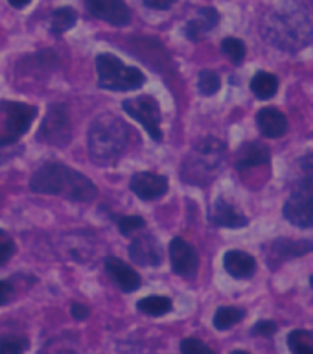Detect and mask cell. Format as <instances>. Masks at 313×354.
<instances>
[{
	"label": "cell",
	"mask_w": 313,
	"mask_h": 354,
	"mask_svg": "<svg viewBox=\"0 0 313 354\" xmlns=\"http://www.w3.org/2000/svg\"><path fill=\"white\" fill-rule=\"evenodd\" d=\"M30 188L35 194L61 196V198L88 203L98 196V188L82 171H76L65 165L50 162L41 166L32 176Z\"/></svg>",
	"instance_id": "obj_1"
},
{
	"label": "cell",
	"mask_w": 313,
	"mask_h": 354,
	"mask_svg": "<svg viewBox=\"0 0 313 354\" xmlns=\"http://www.w3.org/2000/svg\"><path fill=\"white\" fill-rule=\"evenodd\" d=\"M131 129L118 116L105 113L91 124L87 135L88 155L98 166H113L124 153Z\"/></svg>",
	"instance_id": "obj_2"
},
{
	"label": "cell",
	"mask_w": 313,
	"mask_h": 354,
	"mask_svg": "<svg viewBox=\"0 0 313 354\" xmlns=\"http://www.w3.org/2000/svg\"><path fill=\"white\" fill-rule=\"evenodd\" d=\"M262 33L282 50L303 48L312 41L313 32L308 15L298 8H282L262 19Z\"/></svg>",
	"instance_id": "obj_3"
},
{
	"label": "cell",
	"mask_w": 313,
	"mask_h": 354,
	"mask_svg": "<svg viewBox=\"0 0 313 354\" xmlns=\"http://www.w3.org/2000/svg\"><path fill=\"white\" fill-rule=\"evenodd\" d=\"M225 159V144L218 138H201L182 162V181L188 185H207L220 171Z\"/></svg>",
	"instance_id": "obj_4"
},
{
	"label": "cell",
	"mask_w": 313,
	"mask_h": 354,
	"mask_svg": "<svg viewBox=\"0 0 313 354\" xmlns=\"http://www.w3.org/2000/svg\"><path fill=\"white\" fill-rule=\"evenodd\" d=\"M96 72H98V85L107 91H133L142 87L146 76L142 71L135 66H127L113 54H99L96 57Z\"/></svg>",
	"instance_id": "obj_5"
},
{
	"label": "cell",
	"mask_w": 313,
	"mask_h": 354,
	"mask_svg": "<svg viewBox=\"0 0 313 354\" xmlns=\"http://www.w3.org/2000/svg\"><path fill=\"white\" fill-rule=\"evenodd\" d=\"M35 116L37 107L33 105L13 100H0V148L21 140L32 127Z\"/></svg>",
	"instance_id": "obj_6"
},
{
	"label": "cell",
	"mask_w": 313,
	"mask_h": 354,
	"mask_svg": "<svg viewBox=\"0 0 313 354\" xmlns=\"http://www.w3.org/2000/svg\"><path fill=\"white\" fill-rule=\"evenodd\" d=\"M284 216L295 227H313V177H304L293 185L292 194L284 205Z\"/></svg>",
	"instance_id": "obj_7"
},
{
	"label": "cell",
	"mask_w": 313,
	"mask_h": 354,
	"mask_svg": "<svg viewBox=\"0 0 313 354\" xmlns=\"http://www.w3.org/2000/svg\"><path fill=\"white\" fill-rule=\"evenodd\" d=\"M72 138V122L70 115L63 104L50 105L48 113L44 116L41 129H39V140L55 146V148H65Z\"/></svg>",
	"instance_id": "obj_8"
},
{
	"label": "cell",
	"mask_w": 313,
	"mask_h": 354,
	"mask_svg": "<svg viewBox=\"0 0 313 354\" xmlns=\"http://www.w3.org/2000/svg\"><path fill=\"white\" fill-rule=\"evenodd\" d=\"M124 111L127 115L133 116L135 120L140 122L144 129L148 131V135L153 140L160 142L162 140V127H160V107L159 102L153 96H137V98H129L124 102Z\"/></svg>",
	"instance_id": "obj_9"
},
{
	"label": "cell",
	"mask_w": 313,
	"mask_h": 354,
	"mask_svg": "<svg viewBox=\"0 0 313 354\" xmlns=\"http://www.w3.org/2000/svg\"><path fill=\"white\" fill-rule=\"evenodd\" d=\"M171 268L182 279H193L199 270L198 251L182 238H173L170 243Z\"/></svg>",
	"instance_id": "obj_10"
},
{
	"label": "cell",
	"mask_w": 313,
	"mask_h": 354,
	"mask_svg": "<svg viewBox=\"0 0 313 354\" xmlns=\"http://www.w3.org/2000/svg\"><path fill=\"white\" fill-rule=\"evenodd\" d=\"M85 6L96 19L113 26H127L131 22V10L124 0H85Z\"/></svg>",
	"instance_id": "obj_11"
},
{
	"label": "cell",
	"mask_w": 313,
	"mask_h": 354,
	"mask_svg": "<svg viewBox=\"0 0 313 354\" xmlns=\"http://www.w3.org/2000/svg\"><path fill=\"white\" fill-rule=\"evenodd\" d=\"M129 257L138 266H157L162 264L164 251L160 248L159 240L151 234H140L129 245Z\"/></svg>",
	"instance_id": "obj_12"
},
{
	"label": "cell",
	"mask_w": 313,
	"mask_h": 354,
	"mask_svg": "<svg viewBox=\"0 0 313 354\" xmlns=\"http://www.w3.org/2000/svg\"><path fill=\"white\" fill-rule=\"evenodd\" d=\"M131 190L144 201H153L168 192V179L153 171H138L131 177Z\"/></svg>",
	"instance_id": "obj_13"
},
{
	"label": "cell",
	"mask_w": 313,
	"mask_h": 354,
	"mask_svg": "<svg viewBox=\"0 0 313 354\" xmlns=\"http://www.w3.org/2000/svg\"><path fill=\"white\" fill-rule=\"evenodd\" d=\"M104 266L105 273L109 275L111 281L115 282L122 292L131 293L140 288V275L133 270L131 266L126 264V262H122L120 259L109 257V259H105Z\"/></svg>",
	"instance_id": "obj_14"
},
{
	"label": "cell",
	"mask_w": 313,
	"mask_h": 354,
	"mask_svg": "<svg viewBox=\"0 0 313 354\" xmlns=\"http://www.w3.org/2000/svg\"><path fill=\"white\" fill-rule=\"evenodd\" d=\"M210 220L214 225L227 227V229H240V227H245L249 223V220L240 212V210L234 209V205L229 203L227 199L218 198L210 209Z\"/></svg>",
	"instance_id": "obj_15"
},
{
	"label": "cell",
	"mask_w": 313,
	"mask_h": 354,
	"mask_svg": "<svg viewBox=\"0 0 313 354\" xmlns=\"http://www.w3.org/2000/svg\"><path fill=\"white\" fill-rule=\"evenodd\" d=\"M256 124H258L260 133L267 138H281L287 131L286 115L276 107H264L256 115Z\"/></svg>",
	"instance_id": "obj_16"
},
{
	"label": "cell",
	"mask_w": 313,
	"mask_h": 354,
	"mask_svg": "<svg viewBox=\"0 0 313 354\" xmlns=\"http://www.w3.org/2000/svg\"><path fill=\"white\" fill-rule=\"evenodd\" d=\"M271 159V153L267 146L262 142H247L243 144L242 148L238 149L236 155V168L240 171H247L251 168H258V166L267 165Z\"/></svg>",
	"instance_id": "obj_17"
},
{
	"label": "cell",
	"mask_w": 313,
	"mask_h": 354,
	"mask_svg": "<svg viewBox=\"0 0 313 354\" xmlns=\"http://www.w3.org/2000/svg\"><path fill=\"white\" fill-rule=\"evenodd\" d=\"M218 22H220V13H218V10H214V8H201L198 11L196 19H192L187 24L184 33H187V37L190 41L196 43L199 39H203L207 33L212 32L218 26Z\"/></svg>",
	"instance_id": "obj_18"
},
{
	"label": "cell",
	"mask_w": 313,
	"mask_h": 354,
	"mask_svg": "<svg viewBox=\"0 0 313 354\" xmlns=\"http://www.w3.org/2000/svg\"><path fill=\"white\" fill-rule=\"evenodd\" d=\"M223 266H225L227 273L234 279H249L256 271V260L249 253L236 251V249L227 251L223 257Z\"/></svg>",
	"instance_id": "obj_19"
},
{
	"label": "cell",
	"mask_w": 313,
	"mask_h": 354,
	"mask_svg": "<svg viewBox=\"0 0 313 354\" xmlns=\"http://www.w3.org/2000/svg\"><path fill=\"white\" fill-rule=\"evenodd\" d=\"M313 251V240H275L271 253L276 254L281 260L293 259V257H301V254L312 253Z\"/></svg>",
	"instance_id": "obj_20"
},
{
	"label": "cell",
	"mask_w": 313,
	"mask_h": 354,
	"mask_svg": "<svg viewBox=\"0 0 313 354\" xmlns=\"http://www.w3.org/2000/svg\"><path fill=\"white\" fill-rule=\"evenodd\" d=\"M251 91L260 100L273 98L278 93V77L271 72H256L251 80Z\"/></svg>",
	"instance_id": "obj_21"
},
{
	"label": "cell",
	"mask_w": 313,
	"mask_h": 354,
	"mask_svg": "<svg viewBox=\"0 0 313 354\" xmlns=\"http://www.w3.org/2000/svg\"><path fill=\"white\" fill-rule=\"evenodd\" d=\"M137 308L146 315H151V317H160V315L170 314L171 308H173V303L171 299L160 297V295H151V297H144L137 303Z\"/></svg>",
	"instance_id": "obj_22"
},
{
	"label": "cell",
	"mask_w": 313,
	"mask_h": 354,
	"mask_svg": "<svg viewBox=\"0 0 313 354\" xmlns=\"http://www.w3.org/2000/svg\"><path fill=\"white\" fill-rule=\"evenodd\" d=\"M77 21L76 10H72L68 6L59 8L52 13V21H50V30L54 35H61V33L68 32Z\"/></svg>",
	"instance_id": "obj_23"
},
{
	"label": "cell",
	"mask_w": 313,
	"mask_h": 354,
	"mask_svg": "<svg viewBox=\"0 0 313 354\" xmlns=\"http://www.w3.org/2000/svg\"><path fill=\"white\" fill-rule=\"evenodd\" d=\"M245 317V312L242 308H236V306H221L218 308L214 315V326L218 330H229L231 326H234L236 323Z\"/></svg>",
	"instance_id": "obj_24"
},
{
	"label": "cell",
	"mask_w": 313,
	"mask_h": 354,
	"mask_svg": "<svg viewBox=\"0 0 313 354\" xmlns=\"http://www.w3.org/2000/svg\"><path fill=\"white\" fill-rule=\"evenodd\" d=\"M287 347L295 354H313V332L293 330L287 336Z\"/></svg>",
	"instance_id": "obj_25"
},
{
	"label": "cell",
	"mask_w": 313,
	"mask_h": 354,
	"mask_svg": "<svg viewBox=\"0 0 313 354\" xmlns=\"http://www.w3.org/2000/svg\"><path fill=\"white\" fill-rule=\"evenodd\" d=\"M221 50H223V54H225L234 65H242L243 59H245V54H247V48H245L243 41H240V39L236 37L223 39Z\"/></svg>",
	"instance_id": "obj_26"
},
{
	"label": "cell",
	"mask_w": 313,
	"mask_h": 354,
	"mask_svg": "<svg viewBox=\"0 0 313 354\" xmlns=\"http://www.w3.org/2000/svg\"><path fill=\"white\" fill-rule=\"evenodd\" d=\"M221 87V77L218 72L214 71H201L199 72V80H198V88L199 93L203 96H212L220 91Z\"/></svg>",
	"instance_id": "obj_27"
},
{
	"label": "cell",
	"mask_w": 313,
	"mask_h": 354,
	"mask_svg": "<svg viewBox=\"0 0 313 354\" xmlns=\"http://www.w3.org/2000/svg\"><path fill=\"white\" fill-rule=\"evenodd\" d=\"M116 225H118L124 236H131L135 232L142 231L144 227H146V221L140 216H122V218L116 220Z\"/></svg>",
	"instance_id": "obj_28"
},
{
	"label": "cell",
	"mask_w": 313,
	"mask_h": 354,
	"mask_svg": "<svg viewBox=\"0 0 313 354\" xmlns=\"http://www.w3.org/2000/svg\"><path fill=\"white\" fill-rule=\"evenodd\" d=\"M28 347L30 342L24 336H4L0 339V353H24Z\"/></svg>",
	"instance_id": "obj_29"
},
{
	"label": "cell",
	"mask_w": 313,
	"mask_h": 354,
	"mask_svg": "<svg viewBox=\"0 0 313 354\" xmlns=\"http://www.w3.org/2000/svg\"><path fill=\"white\" fill-rule=\"evenodd\" d=\"M181 353L184 354H212L214 351L205 345L203 342H199L196 337H187L181 342Z\"/></svg>",
	"instance_id": "obj_30"
},
{
	"label": "cell",
	"mask_w": 313,
	"mask_h": 354,
	"mask_svg": "<svg viewBox=\"0 0 313 354\" xmlns=\"http://www.w3.org/2000/svg\"><path fill=\"white\" fill-rule=\"evenodd\" d=\"M15 253V242L6 231L0 229V266L6 264Z\"/></svg>",
	"instance_id": "obj_31"
},
{
	"label": "cell",
	"mask_w": 313,
	"mask_h": 354,
	"mask_svg": "<svg viewBox=\"0 0 313 354\" xmlns=\"http://www.w3.org/2000/svg\"><path fill=\"white\" fill-rule=\"evenodd\" d=\"M276 330H278V325H276L275 321H258V323L253 326L254 336H262V337L273 336Z\"/></svg>",
	"instance_id": "obj_32"
},
{
	"label": "cell",
	"mask_w": 313,
	"mask_h": 354,
	"mask_svg": "<svg viewBox=\"0 0 313 354\" xmlns=\"http://www.w3.org/2000/svg\"><path fill=\"white\" fill-rule=\"evenodd\" d=\"M15 297V288L10 281H0V306L10 304Z\"/></svg>",
	"instance_id": "obj_33"
},
{
	"label": "cell",
	"mask_w": 313,
	"mask_h": 354,
	"mask_svg": "<svg viewBox=\"0 0 313 354\" xmlns=\"http://www.w3.org/2000/svg\"><path fill=\"white\" fill-rule=\"evenodd\" d=\"M177 0H144V6H148L151 10H157V11H164V10H170L171 6L176 4Z\"/></svg>",
	"instance_id": "obj_34"
},
{
	"label": "cell",
	"mask_w": 313,
	"mask_h": 354,
	"mask_svg": "<svg viewBox=\"0 0 313 354\" xmlns=\"http://www.w3.org/2000/svg\"><path fill=\"white\" fill-rule=\"evenodd\" d=\"M70 314H72V317H74V319L83 321V319H87L88 314H91V310H88L85 304L74 303V304H72V308H70Z\"/></svg>",
	"instance_id": "obj_35"
},
{
	"label": "cell",
	"mask_w": 313,
	"mask_h": 354,
	"mask_svg": "<svg viewBox=\"0 0 313 354\" xmlns=\"http://www.w3.org/2000/svg\"><path fill=\"white\" fill-rule=\"evenodd\" d=\"M303 168L306 171H312V174H313V153H310L308 157H304V159H303Z\"/></svg>",
	"instance_id": "obj_36"
},
{
	"label": "cell",
	"mask_w": 313,
	"mask_h": 354,
	"mask_svg": "<svg viewBox=\"0 0 313 354\" xmlns=\"http://www.w3.org/2000/svg\"><path fill=\"white\" fill-rule=\"evenodd\" d=\"M13 8H17V10H22V8H26L32 0H8Z\"/></svg>",
	"instance_id": "obj_37"
},
{
	"label": "cell",
	"mask_w": 313,
	"mask_h": 354,
	"mask_svg": "<svg viewBox=\"0 0 313 354\" xmlns=\"http://www.w3.org/2000/svg\"><path fill=\"white\" fill-rule=\"evenodd\" d=\"M310 282H312V286H313V277H312V281H310Z\"/></svg>",
	"instance_id": "obj_38"
}]
</instances>
